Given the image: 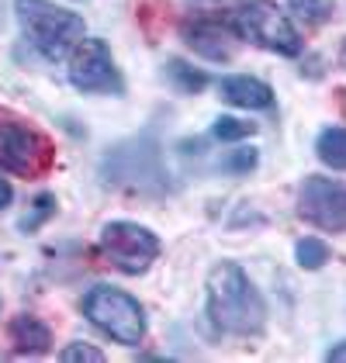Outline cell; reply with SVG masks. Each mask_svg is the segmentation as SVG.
I'll list each match as a JSON object with an SVG mask.
<instances>
[{
    "mask_svg": "<svg viewBox=\"0 0 346 363\" xmlns=\"http://www.w3.org/2000/svg\"><path fill=\"white\" fill-rule=\"evenodd\" d=\"M208 315L218 333L257 335L267 322V305L242 267L218 263L208 277Z\"/></svg>",
    "mask_w": 346,
    "mask_h": 363,
    "instance_id": "obj_1",
    "label": "cell"
},
{
    "mask_svg": "<svg viewBox=\"0 0 346 363\" xmlns=\"http://www.w3.org/2000/svg\"><path fill=\"white\" fill-rule=\"evenodd\" d=\"M14 18L25 31V38L52 62L69 56L77 42L86 35L84 18L52 0H14Z\"/></svg>",
    "mask_w": 346,
    "mask_h": 363,
    "instance_id": "obj_2",
    "label": "cell"
},
{
    "mask_svg": "<svg viewBox=\"0 0 346 363\" xmlns=\"http://www.w3.org/2000/svg\"><path fill=\"white\" fill-rule=\"evenodd\" d=\"M84 315L90 325H97L104 335H111L121 346H139L145 335V315L143 305L108 284H97L84 294Z\"/></svg>",
    "mask_w": 346,
    "mask_h": 363,
    "instance_id": "obj_3",
    "label": "cell"
},
{
    "mask_svg": "<svg viewBox=\"0 0 346 363\" xmlns=\"http://www.w3.org/2000/svg\"><path fill=\"white\" fill-rule=\"evenodd\" d=\"M232 28L239 31V38H250L253 45L270 49L277 56H298L301 52V35H298V28L291 25V18L281 7H274L267 0L242 4L235 11V18H232Z\"/></svg>",
    "mask_w": 346,
    "mask_h": 363,
    "instance_id": "obj_4",
    "label": "cell"
},
{
    "mask_svg": "<svg viewBox=\"0 0 346 363\" xmlns=\"http://www.w3.org/2000/svg\"><path fill=\"white\" fill-rule=\"evenodd\" d=\"M56 149L38 128H31L18 118H0V169L35 180L52 167Z\"/></svg>",
    "mask_w": 346,
    "mask_h": 363,
    "instance_id": "obj_5",
    "label": "cell"
},
{
    "mask_svg": "<svg viewBox=\"0 0 346 363\" xmlns=\"http://www.w3.org/2000/svg\"><path fill=\"white\" fill-rule=\"evenodd\" d=\"M97 252L121 274H145L160 256V239L139 222H108L97 235Z\"/></svg>",
    "mask_w": 346,
    "mask_h": 363,
    "instance_id": "obj_6",
    "label": "cell"
},
{
    "mask_svg": "<svg viewBox=\"0 0 346 363\" xmlns=\"http://www.w3.org/2000/svg\"><path fill=\"white\" fill-rule=\"evenodd\" d=\"M69 84L84 94H121V77L111 49L101 38H80L69 56Z\"/></svg>",
    "mask_w": 346,
    "mask_h": 363,
    "instance_id": "obj_7",
    "label": "cell"
},
{
    "mask_svg": "<svg viewBox=\"0 0 346 363\" xmlns=\"http://www.w3.org/2000/svg\"><path fill=\"white\" fill-rule=\"evenodd\" d=\"M298 215L316 228L343 232L346 228V187L329 177H308L298 191Z\"/></svg>",
    "mask_w": 346,
    "mask_h": 363,
    "instance_id": "obj_8",
    "label": "cell"
},
{
    "mask_svg": "<svg viewBox=\"0 0 346 363\" xmlns=\"http://www.w3.org/2000/svg\"><path fill=\"white\" fill-rule=\"evenodd\" d=\"M160 177H163V169L156 163V149H152V145H143V142L121 145L115 152V163H111V156H108V180H115V184L149 187V180L160 184Z\"/></svg>",
    "mask_w": 346,
    "mask_h": 363,
    "instance_id": "obj_9",
    "label": "cell"
},
{
    "mask_svg": "<svg viewBox=\"0 0 346 363\" xmlns=\"http://www.w3.org/2000/svg\"><path fill=\"white\" fill-rule=\"evenodd\" d=\"M184 42L204 59H232L235 45H239V31L222 25V21H208V18H198V21H187L184 25Z\"/></svg>",
    "mask_w": 346,
    "mask_h": 363,
    "instance_id": "obj_10",
    "label": "cell"
},
{
    "mask_svg": "<svg viewBox=\"0 0 346 363\" xmlns=\"http://www.w3.org/2000/svg\"><path fill=\"white\" fill-rule=\"evenodd\" d=\"M222 97L235 108H250V111H263V108L274 104V90L257 77H225L222 80Z\"/></svg>",
    "mask_w": 346,
    "mask_h": 363,
    "instance_id": "obj_11",
    "label": "cell"
},
{
    "mask_svg": "<svg viewBox=\"0 0 346 363\" xmlns=\"http://www.w3.org/2000/svg\"><path fill=\"white\" fill-rule=\"evenodd\" d=\"M11 342H14V350L18 353H45L49 346H52V333H49V325L42 322V318H35V315H18L14 322H11Z\"/></svg>",
    "mask_w": 346,
    "mask_h": 363,
    "instance_id": "obj_12",
    "label": "cell"
},
{
    "mask_svg": "<svg viewBox=\"0 0 346 363\" xmlns=\"http://www.w3.org/2000/svg\"><path fill=\"white\" fill-rule=\"evenodd\" d=\"M318 160L333 169H346V128H325L316 142Z\"/></svg>",
    "mask_w": 346,
    "mask_h": 363,
    "instance_id": "obj_13",
    "label": "cell"
},
{
    "mask_svg": "<svg viewBox=\"0 0 346 363\" xmlns=\"http://www.w3.org/2000/svg\"><path fill=\"white\" fill-rule=\"evenodd\" d=\"M333 4H336V0H291V11H294L305 25H322V21L333 14Z\"/></svg>",
    "mask_w": 346,
    "mask_h": 363,
    "instance_id": "obj_14",
    "label": "cell"
},
{
    "mask_svg": "<svg viewBox=\"0 0 346 363\" xmlns=\"http://www.w3.org/2000/svg\"><path fill=\"white\" fill-rule=\"evenodd\" d=\"M325 259H329V246L322 242V239H301L298 242V263L305 267V270H318V267H325Z\"/></svg>",
    "mask_w": 346,
    "mask_h": 363,
    "instance_id": "obj_15",
    "label": "cell"
},
{
    "mask_svg": "<svg viewBox=\"0 0 346 363\" xmlns=\"http://www.w3.org/2000/svg\"><path fill=\"white\" fill-rule=\"evenodd\" d=\"M257 132V125L253 121H239V118H218L215 121V128H211V135L222 142H235V139H250Z\"/></svg>",
    "mask_w": 346,
    "mask_h": 363,
    "instance_id": "obj_16",
    "label": "cell"
},
{
    "mask_svg": "<svg viewBox=\"0 0 346 363\" xmlns=\"http://www.w3.org/2000/svg\"><path fill=\"white\" fill-rule=\"evenodd\" d=\"M52 211H56V197H52V194H42L38 201H35L31 215H25V218H21V228H25V232H35V228L45 222Z\"/></svg>",
    "mask_w": 346,
    "mask_h": 363,
    "instance_id": "obj_17",
    "label": "cell"
},
{
    "mask_svg": "<svg viewBox=\"0 0 346 363\" xmlns=\"http://www.w3.org/2000/svg\"><path fill=\"white\" fill-rule=\"evenodd\" d=\"M59 360H62V363H73V360L101 363V360H104V353H101V350H94V346H86V342H73V346H66V350L59 353Z\"/></svg>",
    "mask_w": 346,
    "mask_h": 363,
    "instance_id": "obj_18",
    "label": "cell"
},
{
    "mask_svg": "<svg viewBox=\"0 0 346 363\" xmlns=\"http://www.w3.org/2000/svg\"><path fill=\"white\" fill-rule=\"evenodd\" d=\"M170 73H173V77H177V80H180L184 86H187V90H201V86H204V73H191V69H187L184 62H177V59L170 62Z\"/></svg>",
    "mask_w": 346,
    "mask_h": 363,
    "instance_id": "obj_19",
    "label": "cell"
},
{
    "mask_svg": "<svg viewBox=\"0 0 346 363\" xmlns=\"http://www.w3.org/2000/svg\"><path fill=\"white\" fill-rule=\"evenodd\" d=\"M11 197H14V191H11V184H7V180L0 177V211H4V208L11 204Z\"/></svg>",
    "mask_w": 346,
    "mask_h": 363,
    "instance_id": "obj_20",
    "label": "cell"
},
{
    "mask_svg": "<svg viewBox=\"0 0 346 363\" xmlns=\"http://www.w3.org/2000/svg\"><path fill=\"white\" fill-rule=\"evenodd\" d=\"M329 360L346 363V342H340V346H333V350H329Z\"/></svg>",
    "mask_w": 346,
    "mask_h": 363,
    "instance_id": "obj_21",
    "label": "cell"
}]
</instances>
